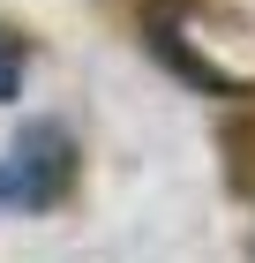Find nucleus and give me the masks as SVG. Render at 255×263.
<instances>
[{
    "instance_id": "nucleus-1",
    "label": "nucleus",
    "mask_w": 255,
    "mask_h": 263,
    "mask_svg": "<svg viewBox=\"0 0 255 263\" xmlns=\"http://www.w3.org/2000/svg\"><path fill=\"white\" fill-rule=\"evenodd\" d=\"M75 181V143L60 136L53 121H30L0 165V203H23V211H45L60 203V188Z\"/></svg>"
},
{
    "instance_id": "nucleus-2",
    "label": "nucleus",
    "mask_w": 255,
    "mask_h": 263,
    "mask_svg": "<svg viewBox=\"0 0 255 263\" xmlns=\"http://www.w3.org/2000/svg\"><path fill=\"white\" fill-rule=\"evenodd\" d=\"M15 90H23V38L0 30V98H15Z\"/></svg>"
}]
</instances>
